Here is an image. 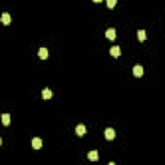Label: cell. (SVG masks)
<instances>
[{
  "instance_id": "obj_1",
  "label": "cell",
  "mask_w": 165,
  "mask_h": 165,
  "mask_svg": "<svg viewBox=\"0 0 165 165\" xmlns=\"http://www.w3.org/2000/svg\"><path fill=\"white\" fill-rule=\"evenodd\" d=\"M105 137H106V139L112 141L115 137H116V131H115L112 128H107L106 130H105Z\"/></svg>"
},
{
  "instance_id": "obj_2",
  "label": "cell",
  "mask_w": 165,
  "mask_h": 165,
  "mask_svg": "<svg viewBox=\"0 0 165 165\" xmlns=\"http://www.w3.org/2000/svg\"><path fill=\"white\" fill-rule=\"evenodd\" d=\"M75 131H76V134H78L79 137H83V135L87 133V128H85L84 124H79V125L76 126Z\"/></svg>"
},
{
  "instance_id": "obj_3",
  "label": "cell",
  "mask_w": 165,
  "mask_h": 165,
  "mask_svg": "<svg viewBox=\"0 0 165 165\" xmlns=\"http://www.w3.org/2000/svg\"><path fill=\"white\" fill-rule=\"evenodd\" d=\"M31 145H32V147H34L35 150H39V148H41V146H43V141H41V138L35 137L34 139H32V142H31Z\"/></svg>"
},
{
  "instance_id": "obj_4",
  "label": "cell",
  "mask_w": 165,
  "mask_h": 165,
  "mask_svg": "<svg viewBox=\"0 0 165 165\" xmlns=\"http://www.w3.org/2000/svg\"><path fill=\"white\" fill-rule=\"evenodd\" d=\"M133 75L137 76V78H141V76L143 75V67L142 66H139V64L134 66V67H133Z\"/></svg>"
},
{
  "instance_id": "obj_5",
  "label": "cell",
  "mask_w": 165,
  "mask_h": 165,
  "mask_svg": "<svg viewBox=\"0 0 165 165\" xmlns=\"http://www.w3.org/2000/svg\"><path fill=\"white\" fill-rule=\"evenodd\" d=\"M106 37L108 40H115V37H116V30L115 28H108L106 31Z\"/></svg>"
},
{
  "instance_id": "obj_6",
  "label": "cell",
  "mask_w": 165,
  "mask_h": 165,
  "mask_svg": "<svg viewBox=\"0 0 165 165\" xmlns=\"http://www.w3.org/2000/svg\"><path fill=\"white\" fill-rule=\"evenodd\" d=\"M110 54H111L112 57H119V56L121 54V52H120V47H118V45L112 47L111 49H110Z\"/></svg>"
},
{
  "instance_id": "obj_7",
  "label": "cell",
  "mask_w": 165,
  "mask_h": 165,
  "mask_svg": "<svg viewBox=\"0 0 165 165\" xmlns=\"http://www.w3.org/2000/svg\"><path fill=\"white\" fill-rule=\"evenodd\" d=\"M41 95H43V98H44V99H51V98L53 97V92H52L51 89L45 88V89L41 92Z\"/></svg>"
},
{
  "instance_id": "obj_8",
  "label": "cell",
  "mask_w": 165,
  "mask_h": 165,
  "mask_svg": "<svg viewBox=\"0 0 165 165\" xmlns=\"http://www.w3.org/2000/svg\"><path fill=\"white\" fill-rule=\"evenodd\" d=\"M11 21H12V18H11V14H9V13H3V14H1V22H3L4 25H9Z\"/></svg>"
},
{
  "instance_id": "obj_9",
  "label": "cell",
  "mask_w": 165,
  "mask_h": 165,
  "mask_svg": "<svg viewBox=\"0 0 165 165\" xmlns=\"http://www.w3.org/2000/svg\"><path fill=\"white\" fill-rule=\"evenodd\" d=\"M88 159L92 160V161H97V160H98V151H97V150L88 152Z\"/></svg>"
},
{
  "instance_id": "obj_10",
  "label": "cell",
  "mask_w": 165,
  "mask_h": 165,
  "mask_svg": "<svg viewBox=\"0 0 165 165\" xmlns=\"http://www.w3.org/2000/svg\"><path fill=\"white\" fill-rule=\"evenodd\" d=\"M37 54H39V57L41 59H47L48 58V51H47V48H40L39 52H37Z\"/></svg>"
},
{
  "instance_id": "obj_11",
  "label": "cell",
  "mask_w": 165,
  "mask_h": 165,
  "mask_svg": "<svg viewBox=\"0 0 165 165\" xmlns=\"http://www.w3.org/2000/svg\"><path fill=\"white\" fill-rule=\"evenodd\" d=\"M137 36H138V40H139V41H145L146 37H147V35H146V31L145 30H138Z\"/></svg>"
},
{
  "instance_id": "obj_12",
  "label": "cell",
  "mask_w": 165,
  "mask_h": 165,
  "mask_svg": "<svg viewBox=\"0 0 165 165\" xmlns=\"http://www.w3.org/2000/svg\"><path fill=\"white\" fill-rule=\"evenodd\" d=\"M1 121H3L4 125H9V124H11V116H9V114L1 115Z\"/></svg>"
},
{
  "instance_id": "obj_13",
  "label": "cell",
  "mask_w": 165,
  "mask_h": 165,
  "mask_svg": "<svg viewBox=\"0 0 165 165\" xmlns=\"http://www.w3.org/2000/svg\"><path fill=\"white\" fill-rule=\"evenodd\" d=\"M116 3H118L116 0H108V1H107V7H108V8H114V7L116 5Z\"/></svg>"
},
{
  "instance_id": "obj_14",
  "label": "cell",
  "mask_w": 165,
  "mask_h": 165,
  "mask_svg": "<svg viewBox=\"0 0 165 165\" xmlns=\"http://www.w3.org/2000/svg\"><path fill=\"white\" fill-rule=\"evenodd\" d=\"M108 165H116V164H115V162H112V161H111V162H108Z\"/></svg>"
}]
</instances>
